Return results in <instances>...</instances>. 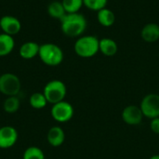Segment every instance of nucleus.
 <instances>
[{"mask_svg": "<svg viewBox=\"0 0 159 159\" xmlns=\"http://www.w3.org/2000/svg\"><path fill=\"white\" fill-rule=\"evenodd\" d=\"M87 25L86 18L79 12L66 14L61 20V31L68 37L81 36L87 29Z\"/></svg>", "mask_w": 159, "mask_h": 159, "instance_id": "1", "label": "nucleus"}, {"mask_svg": "<svg viewBox=\"0 0 159 159\" xmlns=\"http://www.w3.org/2000/svg\"><path fill=\"white\" fill-rule=\"evenodd\" d=\"M100 40L94 35L79 36L74 45L75 54L81 58H91L99 52Z\"/></svg>", "mask_w": 159, "mask_h": 159, "instance_id": "2", "label": "nucleus"}, {"mask_svg": "<svg viewBox=\"0 0 159 159\" xmlns=\"http://www.w3.org/2000/svg\"><path fill=\"white\" fill-rule=\"evenodd\" d=\"M38 57L48 66H58L63 61V51L56 44L45 43L40 45Z\"/></svg>", "mask_w": 159, "mask_h": 159, "instance_id": "3", "label": "nucleus"}, {"mask_svg": "<svg viewBox=\"0 0 159 159\" xmlns=\"http://www.w3.org/2000/svg\"><path fill=\"white\" fill-rule=\"evenodd\" d=\"M43 94L45 95L48 103L55 104L64 101L67 94V89L62 81L55 79L46 84L43 89Z\"/></svg>", "mask_w": 159, "mask_h": 159, "instance_id": "4", "label": "nucleus"}, {"mask_svg": "<svg viewBox=\"0 0 159 159\" xmlns=\"http://www.w3.org/2000/svg\"><path fill=\"white\" fill-rule=\"evenodd\" d=\"M21 89L20 78L11 73H5L0 75V93L7 97L18 96Z\"/></svg>", "mask_w": 159, "mask_h": 159, "instance_id": "5", "label": "nucleus"}, {"mask_svg": "<svg viewBox=\"0 0 159 159\" xmlns=\"http://www.w3.org/2000/svg\"><path fill=\"white\" fill-rule=\"evenodd\" d=\"M73 105L65 101H61L58 103L52 104L50 114L52 118L59 123H66L70 121L74 116Z\"/></svg>", "mask_w": 159, "mask_h": 159, "instance_id": "6", "label": "nucleus"}, {"mask_svg": "<svg viewBox=\"0 0 159 159\" xmlns=\"http://www.w3.org/2000/svg\"><path fill=\"white\" fill-rule=\"evenodd\" d=\"M140 108L143 114V116L153 119L159 117V95L156 93H150L143 97L141 102Z\"/></svg>", "mask_w": 159, "mask_h": 159, "instance_id": "7", "label": "nucleus"}, {"mask_svg": "<svg viewBox=\"0 0 159 159\" xmlns=\"http://www.w3.org/2000/svg\"><path fill=\"white\" fill-rule=\"evenodd\" d=\"M18 131L14 127L4 126L0 128V149H8L18 141Z\"/></svg>", "mask_w": 159, "mask_h": 159, "instance_id": "8", "label": "nucleus"}, {"mask_svg": "<svg viewBox=\"0 0 159 159\" xmlns=\"http://www.w3.org/2000/svg\"><path fill=\"white\" fill-rule=\"evenodd\" d=\"M143 114L137 105H129L124 108L122 111V119L123 121L129 126L140 125L143 121Z\"/></svg>", "mask_w": 159, "mask_h": 159, "instance_id": "9", "label": "nucleus"}, {"mask_svg": "<svg viewBox=\"0 0 159 159\" xmlns=\"http://www.w3.org/2000/svg\"><path fill=\"white\" fill-rule=\"evenodd\" d=\"M0 28L4 34L14 36L20 33L21 29V23L16 17L6 15L0 19Z\"/></svg>", "mask_w": 159, "mask_h": 159, "instance_id": "10", "label": "nucleus"}, {"mask_svg": "<svg viewBox=\"0 0 159 159\" xmlns=\"http://www.w3.org/2000/svg\"><path fill=\"white\" fill-rule=\"evenodd\" d=\"M47 140L49 145L53 147H60L65 141V133L63 129L59 126L50 128L47 134Z\"/></svg>", "mask_w": 159, "mask_h": 159, "instance_id": "11", "label": "nucleus"}, {"mask_svg": "<svg viewBox=\"0 0 159 159\" xmlns=\"http://www.w3.org/2000/svg\"><path fill=\"white\" fill-rule=\"evenodd\" d=\"M141 36L147 43L157 42L159 39V25L155 22L145 24L141 31Z\"/></svg>", "mask_w": 159, "mask_h": 159, "instance_id": "12", "label": "nucleus"}, {"mask_svg": "<svg viewBox=\"0 0 159 159\" xmlns=\"http://www.w3.org/2000/svg\"><path fill=\"white\" fill-rule=\"evenodd\" d=\"M40 45L34 41H27L23 43L19 50L20 56L24 60H32L38 56Z\"/></svg>", "mask_w": 159, "mask_h": 159, "instance_id": "13", "label": "nucleus"}, {"mask_svg": "<svg viewBox=\"0 0 159 159\" xmlns=\"http://www.w3.org/2000/svg\"><path fill=\"white\" fill-rule=\"evenodd\" d=\"M118 50L117 44L111 38H102L99 44V51L106 57H112L116 54Z\"/></svg>", "mask_w": 159, "mask_h": 159, "instance_id": "14", "label": "nucleus"}, {"mask_svg": "<svg viewBox=\"0 0 159 159\" xmlns=\"http://www.w3.org/2000/svg\"><path fill=\"white\" fill-rule=\"evenodd\" d=\"M15 47V40L13 36L7 34H0V57L7 56L12 52Z\"/></svg>", "mask_w": 159, "mask_h": 159, "instance_id": "15", "label": "nucleus"}, {"mask_svg": "<svg viewBox=\"0 0 159 159\" xmlns=\"http://www.w3.org/2000/svg\"><path fill=\"white\" fill-rule=\"evenodd\" d=\"M97 20L102 26L111 27L116 21V15L111 9L104 7L97 12Z\"/></svg>", "mask_w": 159, "mask_h": 159, "instance_id": "16", "label": "nucleus"}, {"mask_svg": "<svg viewBox=\"0 0 159 159\" xmlns=\"http://www.w3.org/2000/svg\"><path fill=\"white\" fill-rule=\"evenodd\" d=\"M48 13L53 19L61 20L67 13L62 6V3L60 1H53L48 6Z\"/></svg>", "mask_w": 159, "mask_h": 159, "instance_id": "17", "label": "nucleus"}, {"mask_svg": "<svg viewBox=\"0 0 159 159\" xmlns=\"http://www.w3.org/2000/svg\"><path fill=\"white\" fill-rule=\"evenodd\" d=\"M29 103L32 108L36 110H41L45 108L48 104V101L43 94V92H34L31 95L29 99Z\"/></svg>", "mask_w": 159, "mask_h": 159, "instance_id": "18", "label": "nucleus"}, {"mask_svg": "<svg viewBox=\"0 0 159 159\" xmlns=\"http://www.w3.org/2000/svg\"><path fill=\"white\" fill-rule=\"evenodd\" d=\"M20 105V99L18 96H10L7 97V99L3 102V109L7 114H14L16 113Z\"/></svg>", "mask_w": 159, "mask_h": 159, "instance_id": "19", "label": "nucleus"}, {"mask_svg": "<svg viewBox=\"0 0 159 159\" xmlns=\"http://www.w3.org/2000/svg\"><path fill=\"white\" fill-rule=\"evenodd\" d=\"M61 3L67 14L77 13L84 6L83 0H61Z\"/></svg>", "mask_w": 159, "mask_h": 159, "instance_id": "20", "label": "nucleus"}, {"mask_svg": "<svg viewBox=\"0 0 159 159\" xmlns=\"http://www.w3.org/2000/svg\"><path fill=\"white\" fill-rule=\"evenodd\" d=\"M22 159H45V154L39 147L30 146L23 152Z\"/></svg>", "mask_w": 159, "mask_h": 159, "instance_id": "21", "label": "nucleus"}, {"mask_svg": "<svg viewBox=\"0 0 159 159\" xmlns=\"http://www.w3.org/2000/svg\"><path fill=\"white\" fill-rule=\"evenodd\" d=\"M108 0H83L84 6L93 11H99L106 7Z\"/></svg>", "mask_w": 159, "mask_h": 159, "instance_id": "22", "label": "nucleus"}, {"mask_svg": "<svg viewBox=\"0 0 159 159\" xmlns=\"http://www.w3.org/2000/svg\"><path fill=\"white\" fill-rule=\"evenodd\" d=\"M150 129H152L153 132L159 134V117H156V118L151 119Z\"/></svg>", "mask_w": 159, "mask_h": 159, "instance_id": "23", "label": "nucleus"}, {"mask_svg": "<svg viewBox=\"0 0 159 159\" xmlns=\"http://www.w3.org/2000/svg\"><path fill=\"white\" fill-rule=\"evenodd\" d=\"M149 159H159V155H155V156H152Z\"/></svg>", "mask_w": 159, "mask_h": 159, "instance_id": "24", "label": "nucleus"}]
</instances>
